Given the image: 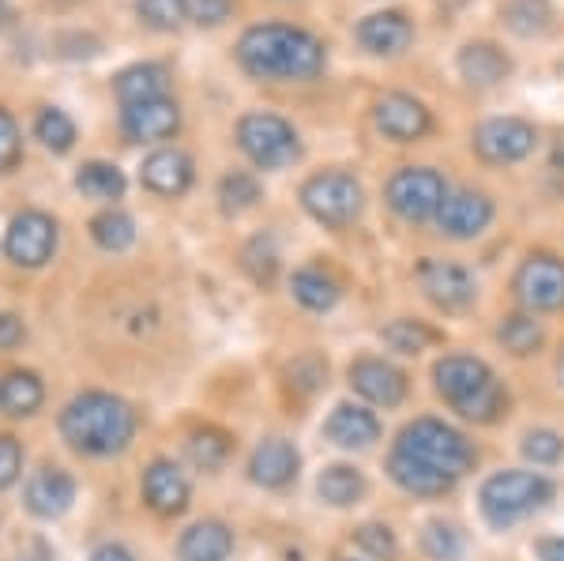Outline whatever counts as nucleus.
I'll return each mask as SVG.
<instances>
[{"label": "nucleus", "mask_w": 564, "mask_h": 561, "mask_svg": "<svg viewBox=\"0 0 564 561\" xmlns=\"http://www.w3.org/2000/svg\"><path fill=\"white\" fill-rule=\"evenodd\" d=\"M245 268L252 271V279L257 283H271L279 271V252L271 246V238H257L245 246Z\"/></svg>", "instance_id": "41"}, {"label": "nucleus", "mask_w": 564, "mask_h": 561, "mask_svg": "<svg viewBox=\"0 0 564 561\" xmlns=\"http://www.w3.org/2000/svg\"><path fill=\"white\" fill-rule=\"evenodd\" d=\"M76 188L87 196V201H121L129 181H124V170L113 166V162H84L76 170Z\"/></svg>", "instance_id": "29"}, {"label": "nucleus", "mask_w": 564, "mask_h": 561, "mask_svg": "<svg viewBox=\"0 0 564 561\" xmlns=\"http://www.w3.org/2000/svg\"><path fill=\"white\" fill-rule=\"evenodd\" d=\"M76 501V483H72L68 472L61 467H42L39 475L26 483V509L42 520H57L65 517Z\"/></svg>", "instance_id": "21"}, {"label": "nucleus", "mask_w": 564, "mask_h": 561, "mask_svg": "<svg viewBox=\"0 0 564 561\" xmlns=\"http://www.w3.org/2000/svg\"><path fill=\"white\" fill-rule=\"evenodd\" d=\"M557 377H561V385H564V347H561V358H557Z\"/></svg>", "instance_id": "50"}, {"label": "nucleus", "mask_w": 564, "mask_h": 561, "mask_svg": "<svg viewBox=\"0 0 564 561\" xmlns=\"http://www.w3.org/2000/svg\"><path fill=\"white\" fill-rule=\"evenodd\" d=\"M500 23L516 39H545L557 26V8H553V0H505Z\"/></svg>", "instance_id": "25"}, {"label": "nucleus", "mask_w": 564, "mask_h": 561, "mask_svg": "<svg viewBox=\"0 0 564 561\" xmlns=\"http://www.w3.org/2000/svg\"><path fill=\"white\" fill-rule=\"evenodd\" d=\"M113 95L121 98V106L148 103V98H166L170 95V68L159 61H135V65L121 68L113 76Z\"/></svg>", "instance_id": "22"}, {"label": "nucleus", "mask_w": 564, "mask_h": 561, "mask_svg": "<svg viewBox=\"0 0 564 561\" xmlns=\"http://www.w3.org/2000/svg\"><path fill=\"white\" fill-rule=\"evenodd\" d=\"M354 39H358V45L369 53V57L391 61V57H403V53L411 50L414 23L406 20L403 12H395V8H384V12H369L366 20H358Z\"/></svg>", "instance_id": "15"}, {"label": "nucleus", "mask_w": 564, "mask_h": 561, "mask_svg": "<svg viewBox=\"0 0 564 561\" xmlns=\"http://www.w3.org/2000/svg\"><path fill=\"white\" fill-rule=\"evenodd\" d=\"M297 467H302V456H297V449L290 445V441H282V438H268L257 452H252V460H249L252 483L268 486V490H279V486H286L290 478L297 475Z\"/></svg>", "instance_id": "23"}, {"label": "nucleus", "mask_w": 564, "mask_h": 561, "mask_svg": "<svg viewBox=\"0 0 564 561\" xmlns=\"http://www.w3.org/2000/svg\"><path fill=\"white\" fill-rule=\"evenodd\" d=\"M470 148L489 166H512L539 148V129L527 117H486L470 136Z\"/></svg>", "instance_id": "9"}, {"label": "nucleus", "mask_w": 564, "mask_h": 561, "mask_svg": "<svg viewBox=\"0 0 564 561\" xmlns=\"http://www.w3.org/2000/svg\"><path fill=\"white\" fill-rule=\"evenodd\" d=\"M523 456L531 460V464H557L564 456V438L553 430H531L523 438Z\"/></svg>", "instance_id": "40"}, {"label": "nucleus", "mask_w": 564, "mask_h": 561, "mask_svg": "<svg viewBox=\"0 0 564 561\" xmlns=\"http://www.w3.org/2000/svg\"><path fill=\"white\" fill-rule=\"evenodd\" d=\"M260 201H263V185L249 170H230V174L218 181V204H223L226 215H241L249 207H257Z\"/></svg>", "instance_id": "33"}, {"label": "nucleus", "mask_w": 564, "mask_h": 561, "mask_svg": "<svg viewBox=\"0 0 564 561\" xmlns=\"http://www.w3.org/2000/svg\"><path fill=\"white\" fill-rule=\"evenodd\" d=\"M422 550L433 561H459L463 558V536L452 528V524L433 520V524H425V531H422Z\"/></svg>", "instance_id": "39"}, {"label": "nucleus", "mask_w": 564, "mask_h": 561, "mask_svg": "<svg viewBox=\"0 0 564 561\" xmlns=\"http://www.w3.org/2000/svg\"><path fill=\"white\" fill-rule=\"evenodd\" d=\"M8 23V0H0V26Z\"/></svg>", "instance_id": "49"}, {"label": "nucleus", "mask_w": 564, "mask_h": 561, "mask_svg": "<svg viewBox=\"0 0 564 561\" xmlns=\"http://www.w3.org/2000/svg\"><path fill=\"white\" fill-rule=\"evenodd\" d=\"M372 125L391 143H417L433 132V114L422 98L406 95V90H384L372 103Z\"/></svg>", "instance_id": "11"}, {"label": "nucleus", "mask_w": 564, "mask_h": 561, "mask_svg": "<svg viewBox=\"0 0 564 561\" xmlns=\"http://www.w3.org/2000/svg\"><path fill=\"white\" fill-rule=\"evenodd\" d=\"M181 129V106L174 98H148V103H135L121 110V132L132 143H162L174 140Z\"/></svg>", "instance_id": "16"}, {"label": "nucleus", "mask_w": 564, "mask_h": 561, "mask_svg": "<svg viewBox=\"0 0 564 561\" xmlns=\"http://www.w3.org/2000/svg\"><path fill=\"white\" fill-rule=\"evenodd\" d=\"M497 339L505 343V350H512V355H534V350L542 347L545 332H542V321H534V313H512L500 321L497 328Z\"/></svg>", "instance_id": "36"}, {"label": "nucleus", "mask_w": 564, "mask_h": 561, "mask_svg": "<svg viewBox=\"0 0 564 561\" xmlns=\"http://www.w3.org/2000/svg\"><path fill=\"white\" fill-rule=\"evenodd\" d=\"M302 207L321 226L343 230V226H350L361 215V207H366V188H361V181L347 174V170H324V174H313L302 185Z\"/></svg>", "instance_id": "7"}, {"label": "nucleus", "mask_w": 564, "mask_h": 561, "mask_svg": "<svg viewBox=\"0 0 564 561\" xmlns=\"http://www.w3.org/2000/svg\"><path fill=\"white\" fill-rule=\"evenodd\" d=\"M417 287H422V294L444 313L467 310L478 298L475 276L463 265H456V260H441V257H425L422 265H417Z\"/></svg>", "instance_id": "12"}, {"label": "nucleus", "mask_w": 564, "mask_h": 561, "mask_svg": "<svg viewBox=\"0 0 564 561\" xmlns=\"http://www.w3.org/2000/svg\"><path fill=\"white\" fill-rule=\"evenodd\" d=\"M61 433L84 456H113V452L129 449L135 433V411L121 396L84 392L61 414Z\"/></svg>", "instance_id": "2"}, {"label": "nucleus", "mask_w": 564, "mask_h": 561, "mask_svg": "<svg viewBox=\"0 0 564 561\" xmlns=\"http://www.w3.org/2000/svg\"><path fill=\"white\" fill-rule=\"evenodd\" d=\"M135 15L151 31L174 34L193 20V0H135Z\"/></svg>", "instance_id": "35"}, {"label": "nucleus", "mask_w": 564, "mask_h": 561, "mask_svg": "<svg viewBox=\"0 0 564 561\" xmlns=\"http://www.w3.org/2000/svg\"><path fill=\"white\" fill-rule=\"evenodd\" d=\"M512 291L531 313L564 310V260L553 252H531L516 271Z\"/></svg>", "instance_id": "10"}, {"label": "nucleus", "mask_w": 564, "mask_h": 561, "mask_svg": "<svg viewBox=\"0 0 564 561\" xmlns=\"http://www.w3.org/2000/svg\"><path fill=\"white\" fill-rule=\"evenodd\" d=\"M358 547L366 550V554L380 558V561H391L399 554V542L395 536H391V528H384V524H366V528H358Z\"/></svg>", "instance_id": "43"}, {"label": "nucleus", "mask_w": 564, "mask_h": 561, "mask_svg": "<svg viewBox=\"0 0 564 561\" xmlns=\"http://www.w3.org/2000/svg\"><path fill=\"white\" fill-rule=\"evenodd\" d=\"M539 558L542 561H564V539H542Z\"/></svg>", "instance_id": "48"}, {"label": "nucleus", "mask_w": 564, "mask_h": 561, "mask_svg": "<svg viewBox=\"0 0 564 561\" xmlns=\"http://www.w3.org/2000/svg\"><path fill=\"white\" fill-rule=\"evenodd\" d=\"M234 550V531L223 520H199L181 536V561H226Z\"/></svg>", "instance_id": "26"}, {"label": "nucleus", "mask_w": 564, "mask_h": 561, "mask_svg": "<svg viewBox=\"0 0 564 561\" xmlns=\"http://www.w3.org/2000/svg\"><path fill=\"white\" fill-rule=\"evenodd\" d=\"M433 385L452 411H459L467 422H497L505 411V388H500L497 374L481 358L470 355H444L433 366Z\"/></svg>", "instance_id": "3"}, {"label": "nucleus", "mask_w": 564, "mask_h": 561, "mask_svg": "<svg viewBox=\"0 0 564 561\" xmlns=\"http://www.w3.org/2000/svg\"><path fill=\"white\" fill-rule=\"evenodd\" d=\"M234 8H238L234 0H193V23L215 31V26H223L226 20H230Z\"/></svg>", "instance_id": "44"}, {"label": "nucleus", "mask_w": 564, "mask_h": 561, "mask_svg": "<svg viewBox=\"0 0 564 561\" xmlns=\"http://www.w3.org/2000/svg\"><path fill=\"white\" fill-rule=\"evenodd\" d=\"M391 452H403V456L417 460V464H425L430 472L452 478V483H459L478 460L475 445H470L459 430H452L448 422H436V419L411 422V427L399 433V441Z\"/></svg>", "instance_id": "4"}, {"label": "nucleus", "mask_w": 564, "mask_h": 561, "mask_svg": "<svg viewBox=\"0 0 564 561\" xmlns=\"http://www.w3.org/2000/svg\"><path fill=\"white\" fill-rule=\"evenodd\" d=\"M238 148L257 170H286L302 159V136L286 117L252 110L238 121Z\"/></svg>", "instance_id": "6"}, {"label": "nucleus", "mask_w": 564, "mask_h": 561, "mask_svg": "<svg viewBox=\"0 0 564 561\" xmlns=\"http://www.w3.org/2000/svg\"><path fill=\"white\" fill-rule=\"evenodd\" d=\"M20 467H23L20 441L8 438V433H0V490H8V486L20 478Z\"/></svg>", "instance_id": "45"}, {"label": "nucleus", "mask_w": 564, "mask_h": 561, "mask_svg": "<svg viewBox=\"0 0 564 561\" xmlns=\"http://www.w3.org/2000/svg\"><path fill=\"white\" fill-rule=\"evenodd\" d=\"M90 561H132V554L124 547H117V542H106V547H98Z\"/></svg>", "instance_id": "47"}, {"label": "nucleus", "mask_w": 564, "mask_h": 561, "mask_svg": "<svg viewBox=\"0 0 564 561\" xmlns=\"http://www.w3.org/2000/svg\"><path fill=\"white\" fill-rule=\"evenodd\" d=\"M494 215H497V204L489 201V193H481V188H456V193L444 196L441 212H436V226H441L444 238L470 241V238H478V234H486Z\"/></svg>", "instance_id": "14"}, {"label": "nucleus", "mask_w": 564, "mask_h": 561, "mask_svg": "<svg viewBox=\"0 0 564 561\" xmlns=\"http://www.w3.org/2000/svg\"><path fill=\"white\" fill-rule=\"evenodd\" d=\"M188 456H193L196 467L215 472V467H223L226 456H230V438H226L223 430H199L193 433V441H188Z\"/></svg>", "instance_id": "38"}, {"label": "nucleus", "mask_w": 564, "mask_h": 561, "mask_svg": "<svg viewBox=\"0 0 564 561\" xmlns=\"http://www.w3.org/2000/svg\"><path fill=\"white\" fill-rule=\"evenodd\" d=\"M45 400V388L34 374H8L4 381H0V411L4 414H15V419H23V414H34Z\"/></svg>", "instance_id": "31"}, {"label": "nucleus", "mask_w": 564, "mask_h": 561, "mask_svg": "<svg viewBox=\"0 0 564 561\" xmlns=\"http://www.w3.org/2000/svg\"><path fill=\"white\" fill-rule=\"evenodd\" d=\"M512 57H508L505 50H500L497 42H489V39H475V42H467L463 50L456 53V72H459V79L467 87H475V90H494L505 84L508 76H512Z\"/></svg>", "instance_id": "18"}, {"label": "nucleus", "mask_w": 564, "mask_h": 561, "mask_svg": "<svg viewBox=\"0 0 564 561\" xmlns=\"http://www.w3.org/2000/svg\"><path fill=\"white\" fill-rule=\"evenodd\" d=\"M380 336H384L388 347L399 350V355H422L430 343H436V332L425 328L422 321H391Z\"/></svg>", "instance_id": "37"}, {"label": "nucleus", "mask_w": 564, "mask_h": 561, "mask_svg": "<svg viewBox=\"0 0 564 561\" xmlns=\"http://www.w3.org/2000/svg\"><path fill=\"white\" fill-rule=\"evenodd\" d=\"M388 475H391V483H395L399 490L417 494V497L448 494L452 486H456V483H452V478H444V475L430 472V467L417 464V460H411V456H403V452H391V460H388Z\"/></svg>", "instance_id": "27"}, {"label": "nucleus", "mask_w": 564, "mask_h": 561, "mask_svg": "<svg viewBox=\"0 0 564 561\" xmlns=\"http://www.w3.org/2000/svg\"><path fill=\"white\" fill-rule=\"evenodd\" d=\"M290 291H294L297 302L305 305V310L313 313H327L335 302H339V283H335L332 276H327L324 268H302L294 271V279H290Z\"/></svg>", "instance_id": "30"}, {"label": "nucleus", "mask_w": 564, "mask_h": 561, "mask_svg": "<svg viewBox=\"0 0 564 561\" xmlns=\"http://www.w3.org/2000/svg\"><path fill=\"white\" fill-rule=\"evenodd\" d=\"M23 343V321L12 313H0V350H12Z\"/></svg>", "instance_id": "46"}, {"label": "nucleus", "mask_w": 564, "mask_h": 561, "mask_svg": "<svg viewBox=\"0 0 564 561\" xmlns=\"http://www.w3.org/2000/svg\"><path fill=\"white\" fill-rule=\"evenodd\" d=\"M53 249H57V223L45 212H20L8 223L4 252L12 265L42 268L45 260H53Z\"/></svg>", "instance_id": "13"}, {"label": "nucleus", "mask_w": 564, "mask_h": 561, "mask_svg": "<svg viewBox=\"0 0 564 561\" xmlns=\"http://www.w3.org/2000/svg\"><path fill=\"white\" fill-rule=\"evenodd\" d=\"M316 494H321V501L335 505V509H347V505H358L366 497V475L350 464H332L316 478Z\"/></svg>", "instance_id": "28"}, {"label": "nucleus", "mask_w": 564, "mask_h": 561, "mask_svg": "<svg viewBox=\"0 0 564 561\" xmlns=\"http://www.w3.org/2000/svg\"><path fill=\"white\" fill-rule=\"evenodd\" d=\"M553 497V483L534 472H497L481 486V517L494 528H508V524L523 520L527 513L542 509Z\"/></svg>", "instance_id": "5"}, {"label": "nucleus", "mask_w": 564, "mask_h": 561, "mask_svg": "<svg viewBox=\"0 0 564 561\" xmlns=\"http://www.w3.org/2000/svg\"><path fill=\"white\" fill-rule=\"evenodd\" d=\"M444 196H448V185L433 166H399L384 185V201L403 223L436 219Z\"/></svg>", "instance_id": "8"}, {"label": "nucleus", "mask_w": 564, "mask_h": 561, "mask_svg": "<svg viewBox=\"0 0 564 561\" xmlns=\"http://www.w3.org/2000/svg\"><path fill=\"white\" fill-rule=\"evenodd\" d=\"M234 57L263 84H308L327 68V45L294 23H252L234 45Z\"/></svg>", "instance_id": "1"}, {"label": "nucleus", "mask_w": 564, "mask_h": 561, "mask_svg": "<svg viewBox=\"0 0 564 561\" xmlns=\"http://www.w3.org/2000/svg\"><path fill=\"white\" fill-rule=\"evenodd\" d=\"M193 177H196V166L193 159L185 155L181 148H159L143 159L140 166V185L148 188L154 196H166V201H177L193 188Z\"/></svg>", "instance_id": "17"}, {"label": "nucleus", "mask_w": 564, "mask_h": 561, "mask_svg": "<svg viewBox=\"0 0 564 561\" xmlns=\"http://www.w3.org/2000/svg\"><path fill=\"white\" fill-rule=\"evenodd\" d=\"M143 497H148V505L159 517H177V513L188 509V478L181 475L177 464H170V460H154V464L143 472Z\"/></svg>", "instance_id": "20"}, {"label": "nucleus", "mask_w": 564, "mask_h": 561, "mask_svg": "<svg viewBox=\"0 0 564 561\" xmlns=\"http://www.w3.org/2000/svg\"><path fill=\"white\" fill-rule=\"evenodd\" d=\"M90 238H95V246L106 252H124L135 241L132 215L121 212V207H106L102 215L90 219Z\"/></svg>", "instance_id": "32"}, {"label": "nucleus", "mask_w": 564, "mask_h": 561, "mask_svg": "<svg viewBox=\"0 0 564 561\" xmlns=\"http://www.w3.org/2000/svg\"><path fill=\"white\" fill-rule=\"evenodd\" d=\"M324 433L343 449H369L380 438V422L377 414L366 411L358 403H339L332 411V419L324 422Z\"/></svg>", "instance_id": "24"}, {"label": "nucleus", "mask_w": 564, "mask_h": 561, "mask_svg": "<svg viewBox=\"0 0 564 561\" xmlns=\"http://www.w3.org/2000/svg\"><path fill=\"white\" fill-rule=\"evenodd\" d=\"M34 136L42 140L45 151H53V155H68L72 148H76V121L61 110V106H45L34 117Z\"/></svg>", "instance_id": "34"}, {"label": "nucleus", "mask_w": 564, "mask_h": 561, "mask_svg": "<svg viewBox=\"0 0 564 561\" xmlns=\"http://www.w3.org/2000/svg\"><path fill=\"white\" fill-rule=\"evenodd\" d=\"M350 385L361 400L377 407H399L406 400V377L384 358H358L350 366Z\"/></svg>", "instance_id": "19"}, {"label": "nucleus", "mask_w": 564, "mask_h": 561, "mask_svg": "<svg viewBox=\"0 0 564 561\" xmlns=\"http://www.w3.org/2000/svg\"><path fill=\"white\" fill-rule=\"evenodd\" d=\"M23 159V136H20V125L15 117L0 106V174H12Z\"/></svg>", "instance_id": "42"}]
</instances>
